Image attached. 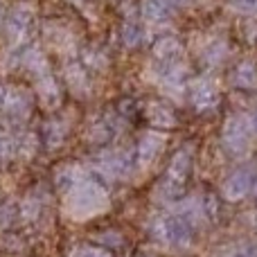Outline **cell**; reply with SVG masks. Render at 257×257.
<instances>
[{"instance_id": "cell-1", "label": "cell", "mask_w": 257, "mask_h": 257, "mask_svg": "<svg viewBox=\"0 0 257 257\" xmlns=\"http://www.w3.org/2000/svg\"><path fill=\"white\" fill-rule=\"evenodd\" d=\"M66 208L77 219L93 217V214L102 212L106 208V194L97 183L88 181V178H79L66 192Z\"/></svg>"}, {"instance_id": "cell-2", "label": "cell", "mask_w": 257, "mask_h": 257, "mask_svg": "<svg viewBox=\"0 0 257 257\" xmlns=\"http://www.w3.org/2000/svg\"><path fill=\"white\" fill-rule=\"evenodd\" d=\"M3 111L9 115V120H23L32 111V99L25 90L9 88L3 97Z\"/></svg>"}, {"instance_id": "cell-3", "label": "cell", "mask_w": 257, "mask_h": 257, "mask_svg": "<svg viewBox=\"0 0 257 257\" xmlns=\"http://www.w3.org/2000/svg\"><path fill=\"white\" fill-rule=\"evenodd\" d=\"M30 23H32V9L25 7V5H18L7 16V34L12 36L14 41L21 39V36H25Z\"/></svg>"}, {"instance_id": "cell-4", "label": "cell", "mask_w": 257, "mask_h": 257, "mask_svg": "<svg viewBox=\"0 0 257 257\" xmlns=\"http://www.w3.org/2000/svg\"><path fill=\"white\" fill-rule=\"evenodd\" d=\"M145 14L149 18H165L169 14V3L167 0H147Z\"/></svg>"}, {"instance_id": "cell-5", "label": "cell", "mask_w": 257, "mask_h": 257, "mask_svg": "<svg viewBox=\"0 0 257 257\" xmlns=\"http://www.w3.org/2000/svg\"><path fill=\"white\" fill-rule=\"evenodd\" d=\"M39 90H41V97L45 99V102L52 106L54 104V99H57V86H54V81L50 79V77H41V81H39Z\"/></svg>"}, {"instance_id": "cell-6", "label": "cell", "mask_w": 257, "mask_h": 257, "mask_svg": "<svg viewBox=\"0 0 257 257\" xmlns=\"http://www.w3.org/2000/svg\"><path fill=\"white\" fill-rule=\"evenodd\" d=\"M158 145L160 142L156 140V138H145L142 140V145H140V158H142V163H147V160H151L156 156V151H158Z\"/></svg>"}, {"instance_id": "cell-7", "label": "cell", "mask_w": 257, "mask_h": 257, "mask_svg": "<svg viewBox=\"0 0 257 257\" xmlns=\"http://www.w3.org/2000/svg\"><path fill=\"white\" fill-rule=\"evenodd\" d=\"M75 257H111V255H108L106 250H102V248H95V246H86V248H79V250H77Z\"/></svg>"}, {"instance_id": "cell-8", "label": "cell", "mask_w": 257, "mask_h": 257, "mask_svg": "<svg viewBox=\"0 0 257 257\" xmlns=\"http://www.w3.org/2000/svg\"><path fill=\"white\" fill-rule=\"evenodd\" d=\"M3 97H5V90L0 88V106H3Z\"/></svg>"}]
</instances>
